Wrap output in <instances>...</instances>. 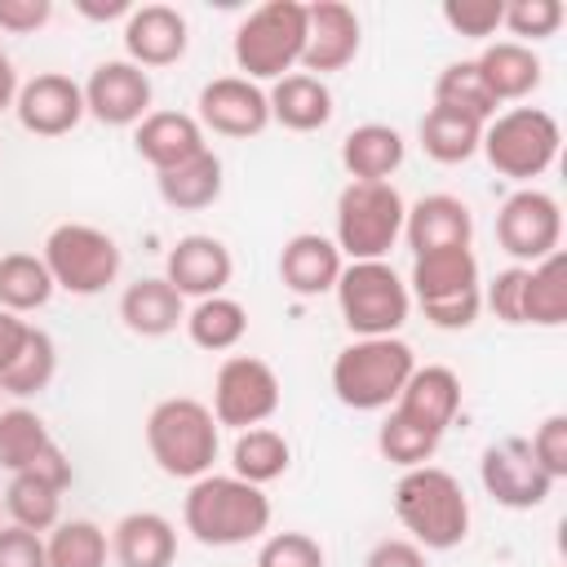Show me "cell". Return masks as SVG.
Returning a JSON list of instances; mask_svg holds the SVG:
<instances>
[{"label": "cell", "instance_id": "1", "mask_svg": "<svg viewBox=\"0 0 567 567\" xmlns=\"http://www.w3.org/2000/svg\"><path fill=\"white\" fill-rule=\"evenodd\" d=\"M270 496L235 474H204L186 487L182 527L208 549H235L270 532Z\"/></svg>", "mask_w": 567, "mask_h": 567}, {"label": "cell", "instance_id": "6", "mask_svg": "<svg viewBox=\"0 0 567 567\" xmlns=\"http://www.w3.org/2000/svg\"><path fill=\"white\" fill-rule=\"evenodd\" d=\"M408 204L394 182H346L332 213V244L350 261H385L403 239Z\"/></svg>", "mask_w": 567, "mask_h": 567}, {"label": "cell", "instance_id": "39", "mask_svg": "<svg viewBox=\"0 0 567 567\" xmlns=\"http://www.w3.org/2000/svg\"><path fill=\"white\" fill-rule=\"evenodd\" d=\"M53 372H58V346H53V337H49L44 328L31 323V332H27L22 350H18V359L0 372V390L13 394V399H31V394L49 390Z\"/></svg>", "mask_w": 567, "mask_h": 567}, {"label": "cell", "instance_id": "49", "mask_svg": "<svg viewBox=\"0 0 567 567\" xmlns=\"http://www.w3.org/2000/svg\"><path fill=\"white\" fill-rule=\"evenodd\" d=\"M27 332H31V319H22V315H9V310H0V372L18 359V350H22V341H27Z\"/></svg>", "mask_w": 567, "mask_h": 567}, {"label": "cell", "instance_id": "50", "mask_svg": "<svg viewBox=\"0 0 567 567\" xmlns=\"http://www.w3.org/2000/svg\"><path fill=\"white\" fill-rule=\"evenodd\" d=\"M75 13L89 22H111V18H128L133 4L128 0H75Z\"/></svg>", "mask_w": 567, "mask_h": 567}, {"label": "cell", "instance_id": "28", "mask_svg": "<svg viewBox=\"0 0 567 567\" xmlns=\"http://www.w3.org/2000/svg\"><path fill=\"white\" fill-rule=\"evenodd\" d=\"M408 159V142L394 124H354L341 137V168L350 173V182H390Z\"/></svg>", "mask_w": 567, "mask_h": 567}, {"label": "cell", "instance_id": "21", "mask_svg": "<svg viewBox=\"0 0 567 567\" xmlns=\"http://www.w3.org/2000/svg\"><path fill=\"white\" fill-rule=\"evenodd\" d=\"M470 239H474V213L465 199L434 190V195H421L416 204H408L403 244L412 248V257L443 252V248H470Z\"/></svg>", "mask_w": 567, "mask_h": 567}, {"label": "cell", "instance_id": "42", "mask_svg": "<svg viewBox=\"0 0 567 567\" xmlns=\"http://www.w3.org/2000/svg\"><path fill=\"white\" fill-rule=\"evenodd\" d=\"M323 545L310 532H270L252 567H323Z\"/></svg>", "mask_w": 567, "mask_h": 567}, {"label": "cell", "instance_id": "24", "mask_svg": "<svg viewBox=\"0 0 567 567\" xmlns=\"http://www.w3.org/2000/svg\"><path fill=\"white\" fill-rule=\"evenodd\" d=\"M120 323L142 341H159L186 323V297L164 275L133 279L120 292Z\"/></svg>", "mask_w": 567, "mask_h": 567}, {"label": "cell", "instance_id": "11", "mask_svg": "<svg viewBox=\"0 0 567 567\" xmlns=\"http://www.w3.org/2000/svg\"><path fill=\"white\" fill-rule=\"evenodd\" d=\"M279 372L257 354H226L213 377V421L226 430H252L266 425L279 412Z\"/></svg>", "mask_w": 567, "mask_h": 567}, {"label": "cell", "instance_id": "52", "mask_svg": "<svg viewBox=\"0 0 567 567\" xmlns=\"http://www.w3.org/2000/svg\"><path fill=\"white\" fill-rule=\"evenodd\" d=\"M0 527H4V501H0Z\"/></svg>", "mask_w": 567, "mask_h": 567}, {"label": "cell", "instance_id": "32", "mask_svg": "<svg viewBox=\"0 0 567 567\" xmlns=\"http://www.w3.org/2000/svg\"><path fill=\"white\" fill-rule=\"evenodd\" d=\"M288 465H292V443L275 425L239 430L235 443H230V474L252 483V487H266V483L284 478Z\"/></svg>", "mask_w": 567, "mask_h": 567}, {"label": "cell", "instance_id": "29", "mask_svg": "<svg viewBox=\"0 0 567 567\" xmlns=\"http://www.w3.org/2000/svg\"><path fill=\"white\" fill-rule=\"evenodd\" d=\"M266 102H270V124L288 128V133H319L337 111L332 89L319 75H306V71H292V75L275 80L266 89Z\"/></svg>", "mask_w": 567, "mask_h": 567}, {"label": "cell", "instance_id": "10", "mask_svg": "<svg viewBox=\"0 0 567 567\" xmlns=\"http://www.w3.org/2000/svg\"><path fill=\"white\" fill-rule=\"evenodd\" d=\"M40 261L49 266L53 288H62V292H71V297H97V292H106V288L120 279L124 252H120V244H115L102 226H89V221H58V226L44 235Z\"/></svg>", "mask_w": 567, "mask_h": 567}, {"label": "cell", "instance_id": "2", "mask_svg": "<svg viewBox=\"0 0 567 567\" xmlns=\"http://www.w3.org/2000/svg\"><path fill=\"white\" fill-rule=\"evenodd\" d=\"M394 518L403 523L408 540H416L425 554H447L465 545L470 536V496L456 474L443 465H416L403 470L394 483Z\"/></svg>", "mask_w": 567, "mask_h": 567}, {"label": "cell", "instance_id": "46", "mask_svg": "<svg viewBox=\"0 0 567 567\" xmlns=\"http://www.w3.org/2000/svg\"><path fill=\"white\" fill-rule=\"evenodd\" d=\"M0 567H49L44 536L4 523V527H0Z\"/></svg>", "mask_w": 567, "mask_h": 567}, {"label": "cell", "instance_id": "44", "mask_svg": "<svg viewBox=\"0 0 567 567\" xmlns=\"http://www.w3.org/2000/svg\"><path fill=\"white\" fill-rule=\"evenodd\" d=\"M527 447H532L536 465H540L554 483L567 478V416H563V412H549V416L536 425V434L527 439Z\"/></svg>", "mask_w": 567, "mask_h": 567}, {"label": "cell", "instance_id": "8", "mask_svg": "<svg viewBox=\"0 0 567 567\" xmlns=\"http://www.w3.org/2000/svg\"><path fill=\"white\" fill-rule=\"evenodd\" d=\"M558 146H563V128L545 106L496 111L483 124V142H478L487 164L509 182H532V177L549 173L558 159Z\"/></svg>", "mask_w": 567, "mask_h": 567}, {"label": "cell", "instance_id": "25", "mask_svg": "<svg viewBox=\"0 0 567 567\" xmlns=\"http://www.w3.org/2000/svg\"><path fill=\"white\" fill-rule=\"evenodd\" d=\"M133 146H137V155H142L155 173L177 168V164L195 159L199 151H208L204 128H199V120H195L190 111H151V115L133 128Z\"/></svg>", "mask_w": 567, "mask_h": 567}, {"label": "cell", "instance_id": "38", "mask_svg": "<svg viewBox=\"0 0 567 567\" xmlns=\"http://www.w3.org/2000/svg\"><path fill=\"white\" fill-rule=\"evenodd\" d=\"M49 567H106L111 558V536L93 518H62L44 536Z\"/></svg>", "mask_w": 567, "mask_h": 567}, {"label": "cell", "instance_id": "27", "mask_svg": "<svg viewBox=\"0 0 567 567\" xmlns=\"http://www.w3.org/2000/svg\"><path fill=\"white\" fill-rule=\"evenodd\" d=\"M483 84L492 89L496 102H523L540 89L545 80V62L532 44H518V40H492L483 44V53L474 58Z\"/></svg>", "mask_w": 567, "mask_h": 567}, {"label": "cell", "instance_id": "15", "mask_svg": "<svg viewBox=\"0 0 567 567\" xmlns=\"http://www.w3.org/2000/svg\"><path fill=\"white\" fill-rule=\"evenodd\" d=\"M80 89H84V111L106 128H137L155 102L151 75L142 66H133L128 58L97 62Z\"/></svg>", "mask_w": 567, "mask_h": 567}, {"label": "cell", "instance_id": "22", "mask_svg": "<svg viewBox=\"0 0 567 567\" xmlns=\"http://www.w3.org/2000/svg\"><path fill=\"white\" fill-rule=\"evenodd\" d=\"M394 412L399 416H408L412 425H421V430H430V434H447V425L456 421V412H461V377L447 368V363H416L412 368V377H408V385L399 390V399H394Z\"/></svg>", "mask_w": 567, "mask_h": 567}, {"label": "cell", "instance_id": "7", "mask_svg": "<svg viewBox=\"0 0 567 567\" xmlns=\"http://www.w3.org/2000/svg\"><path fill=\"white\" fill-rule=\"evenodd\" d=\"M235 66L244 80L261 84V80H284L292 75V66H301L306 53V4L301 0H266L257 4L230 40Z\"/></svg>", "mask_w": 567, "mask_h": 567}, {"label": "cell", "instance_id": "20", "mask_svg": "<svg viewBox=\"0 0 567 567\" xmlns=\"http://www.w3.org/2000/svg\"><path fill=\"white\" fill-rule=\"evenodd\" d=\"M230 275H235V257H230V248L217 235H199V230L195 235H182L168 248V257H164V279L182 297H195V301L221 297L226 284H230Z\"/></svg>", "mask_w": 567, "mask_h": 567}, {"label": "cell", "instance_id": "3", "mask_svg": "<svg viewBox=\"0 0 567 567\" xmlns=\"http://www.w3.org/2000/svg\"><path fill=\"white\" fill-rule=\"evenodd\" d=\"M416 368V350L403 337H354L332 359V394L350 412H385Z\"/></svg>", "mask_w": 567, "mask_h": 567}, {"label": "cell", "instance_id": "14", "mask_svg": "<svg viewBox=\"0 0 567 567\" xmlns=\"http://www.w3.org/2000/svg\"><path fill=\"white\" fill-rule=\"evenodd\" d=\"M478 483H483V492L501 509H518V514L545 505L549 492H554V478L536 465L527 439H518V434L496 439V443L483 447V456H478Z\"/></svg>", "mask_w": 567, "mask_h": 567}, {"label": "cell", "instance_id": "13", "mask_svg": "<svg viewBox=\"0 0 567 567\" xmlns=\"http://www.w3.org/2000/svg\"><path fill=\"white\" fill-rule=\"evenodd\" d=\"M0 470L4 474H40V478L58 483L62 492L75 478V470H71L66 452L58 447V439L49 434L44 416L27 403L0 408Z\"/></svg>", "mask_w": 567, "mask_h": 567}, {"label": "cell", "instance_id": "9", "mask_svg": "<svg viewBox=\"0 0 567 567\" xmlns=\"http://www.w3.org/2000/svg\"><path fill=\"white\" fill-rule=\"evenodd\" d=\"M337 310L354 337H399L412 315L408 279L390 261H346L337 279Z\"/></svg>", "mask_w": 567, "mask_h": 567}, {"label": "cell", "instance_id": "37", "mask_svg": "<svg viewBox=\"0 0 567 567\" xmlns=\"http://www.w3.org/2000/svg\"><path fill=\"white\" fill-rule=\"evenodd\" d=\"M434 106H447V111H461V115L487 124L501 102H496L492 89L483 84L474 58H461V62H447V66L434 75Z\"/></svg>", "mask_w": 567, "mask_h": 567}, {"label": "cell", "instance_id": "40", "mask_svg": "<svg viewBox=\"0 0 567 567\" xmlns=\"http://www.w3.org/2000/svg\"><path fill=\"white\" fill-rule=\"evenodd\" d=\"M439 434H430V430H421V425H412L408 416H399L394 408H385V421L377 425V452L390 461V465H399V470H416V465H430L434 461V452H439Z\"/></svg>", "mask_w": 567, "mask_h": 567}, {"label": "cell", "instance_id": "12", "mask_svg": "<svg viewBox=\"0 0 567 567\" xmlns=\"http://www.w3.org/2000/svg\"><path fill=\"white\" fill-rule=\"evenodd\" d=\"M496 244L514 266H536L563 248V208L540 186H518L496 213Z\"/></svg>", "mask_w": 567, "mask_h": 567}, {"label": "cell", "instance_id": "43", "mask_svg": "<svg viewBox=\"0 0 567 567\" xmlns=\"http://www.w3.org/2000/svg\"><path fill=\"white\" fill-rule=\"evenodd\" d=\"M443 22L465 40H487L501 31L505 0H443Z\"/></svg>", "mask_w": 567, "mask_h": 567}, {"label": "cell", "instance_id": "48", "mask_svg": "<svg viewBox=\"0 0 567 567\" xmlns=\"http://www.w3.org/2000/svg\"><path fill=\"white\" fill-rule=\"evenodd\" d=\"M363 567H430V558H425V549H421L416 540H408V536H385V540H377V545L368 549Z\"/></svg>", "mask_w": 567, "mask_h": 567}, {"label": "cell", "instance_id": "36", "mask_svg": "<svg viewBox=\"0 0 567 567\" xmlns=\"http://www.w3.org/2000/svg\"><path fill=\"white\" fill-rule=\"evenodd\" d=\"M186 337H190V346H199V350H208V354H226V350H235L239 341H244V332H248V310L235 301V297H204V301H195L190 310H186Z\"/></svg>", "mask_w": 567, "mask_h": 567}, {"label": "cell", "instance_id": "17", "mask_svg": "<svg viewBox=\"0 0 567 567\" xmlns=\"http://www.w3.org/2000/svg\"><path fill=\"white\" fill-rule=\"evenodd\" d=\"M13 115L35 137H66L89 115L84 89H80V80L62 75V71H40V75L22 80V89L13 97Z\"/></svg>", "mask_w": 567, "mask_h": 567}, {"label": "cell", "instance_id": "35", "mask_svg": "<svg viewBox=\"0 0 567 567\" xmlns=\"http://www.w3.org/2000/svg\"><path fill=\"white\" fill-rule=\"evenodd\" d=\"M421 151L434 159V164H465L478 155V142H483V124L461 115V111H447V106H430L421 115Z\"/></svg>", "mask_w": 567, "mask_h": 567}, {"label": "cell", "instance_id": "19", "mask_svg": "<svg viewBox=\"0 0 567 567\" xmlns=\"http://www.w3.org/2000/svg\"><path fill=\"white\" fill-rule=\"evenodd\" d=\"M190 49V22L173 4H133L124 18V58L142 71L182 62Z\"/></svg>", "mask_w": 567, "mask_h": 567}, {"label": "cell", "instance_id": "31", "mask_svg": "<svg viewBox=\"0 0 567 567\" xmlns=\"http://www.w3.org/2000/svg\"><path fill=\"white\" fill-rule=\"evenodd\" d=\"M523 323L563 328L567 323V252H549L536 266H523Z\"/></svg>", "mask_w": 567, "mask_h": 567}, {"label": "cell", "instance_id": "33", "mask_svg": "<svg viewBox=\"0 0 567 567\" xmlns=\"http://www.w3.org/2000/svg\"><path fill=\"white\" fill-rule=\"evenodd\" d=\"M4 518L13 527H27V532H53L62 523V487L40 478V474H9L4 492Z\"/></svg>", "mask_w": 567, "mask_h": 567}, {"label": "cell", "instance_id": "53", "mask_svg": "<svg viewBox=\"0 0 567 567\" xmlns=\"http://www.w3.org/2000/svg\"><path fill=\"white\" fill-rule=\"evenodd\" d=\"M0 399H4V390H0Z\"/></svg>", "mask_w": 567, "mask_h": 567}, {"label": "cell", "instance_id": "47", "mask_svg": "<svg viewBox=\"0 0 567 567\" xmlns=\"http://www.w3.org/2000/svg\"><path fill=\"white\" fill-rule=\"evenodd\" d=\"M53 18V0H0V31L31 35Z\"/></svg>", "mask_w": 567, "mask_h": 567}, {"label": "cell", "instance_id": "34", "mask_svg": "<svg viewBox=\"0 0 567 567\" xmlns=\"http://www.w3.org/2000/svg\"><path fill=\"white\" fill-rule=\"evenodd\" d=\"M53 275L40 261V252H4L0 257V310L9 315H35L53 301Z\"/></svg>", "mask_w": 567, "mask_h": 567}, {"label": "cell", "instance_id": "5", "mask_svg": "<svg viewBox=\"0 0 567 567\" xmlns=\"http://www.w3.org/2000/svg\"><path fill=\"white\" fill-rule=\"evenodd\" d=\"M408 292L421 306L425 323H434L439 332L474 328L483 315V275H478L474 248H443V252L412 257Z\"/></svg>", "mask_w": 567, "mask_h": 567}, {"label": "cell", "instance_id": "18", "mask_svg": "<svg viewBox=\"0 0 567 567\" xmlns=\"http://www.w3.org/2000/svg\"><path fill=\"white\" fill-rule=\"evenodd\" d=\"M363 44V22L350 4L341 0H315L306 4V53H301V71L306 75H332L346 71L359 58Z\"/></svg>", "mask_w": 567, "mask_h": 567}, {"label": "cell", "instance_id": "45", "mask_svg": "<svg viewBox=\"0 0 567 567\" xmlns=\"http://www.w3.org/2000/svg\"><path fill=\"white\" fill-rule=\"evenodd\" d=\"M483 306H487L501 323L523 328V266L496 270V279L483 284Z\"/></svg>", "mask_w": 567, "mask_h": 567}, {"label": "cell", "instance_id": "41", "mask_svg": "<svg viewBox=\"0 0 567 567\" xmlns=\"http://www.w3.org/2000/svg\"><path fill=\"white\" fill-rule=\"evenodd\" d=\"M563 18H567V13H563L558 0H505L501 27H505L509 35H518V44H532V40L558 35Z\"/></svg>", "mask_w": 567, "mask_h": 567}, {"label": "cell", "instance_id": "51", "mask_svg": "<svg viewBox=\"0 0 567 567\" xmlns=\"http://www.w3.org/2000/svg\"><path fill=\"white\" fill-rule=\"evenodd\" d=\"M18 89H22V80H18V71H13V58H9V53H4V44H0V111H9V106H13Z\"/></svg>", "mask_w": 567, "mask_h": 567}, {"label": "cell", "instance_id": "23", "mask_svg": "<svg viewBox=\"0 0 567 567\" xmlns=\"http://www.w3.org/2000/svg\"><path fill=\"white\" fill-rule=\"evenodd\" d=\"M341 270H346V257L332 244V235L301 230V235H292L279 248V279H284V288L292 297H323V292H332Z\"/></svg>", "mask_w": 567, "mask_h": 567}, {"label": "cell", "instance_id": "30", "mask_svg": "<svg viewBox=\"0 0 567 567\" xmlns=\"http://www.w3.org/2000/svg\"><path fill=\"white\" fill-rule=\"evenodd\" d=\"M221 186H226V168H221V155H217L213 146L199 151L195 159L177 164V168L155 173V190H159V199H164L173 213L213 208V204L221 199Z\"/></svg>", "mask_w": 567, "mask_h": 567}, {"label": "cell", "instance_id": "4", "mask_svg": "<svg viewBox=\"0 0 567 567\" xmlns=\"http://www.w3.org/2000/svg\"><path fill=\"white\" fill-rule=\"evenodd\" d=\"M146 452L159 474L195 483V478L213 474V461L221 452V425L213 421L208 403H199L190 394L159 399L146 416Z\"/></svg>", "mask_w": 567, "mask_h": 567}, {"label": "cell", "instance_id": "26", "mask_svg": "<svg viewBox=\"0 0 567 567\" xmlns=\"http://www.w3.org/2000/svg\"><path fill=\"white\" fill-rule=\"evenodd\" d=\"M115 567H173L177 563V527L155 509H133L111 527Z\"/></svg>", "mask_w": 567, "mask_h": 567}, {"label": "cell", "instance_id": "16", "mask_svg": "<svg viewBox=\"0 0 567 567\" xmlns=\"http://www.w3.org/2000/svg\"><path fill=\"white\" fill-rule=\"evenodd\" d=\"M195 120L204 133L244 142V137H257L270 128V102H266L261 84H252L244 75H217L199 89Z\"/></svg>", "mask_w": 567, "mask_h": 567}]
</instances>
